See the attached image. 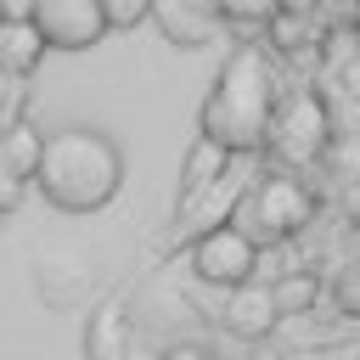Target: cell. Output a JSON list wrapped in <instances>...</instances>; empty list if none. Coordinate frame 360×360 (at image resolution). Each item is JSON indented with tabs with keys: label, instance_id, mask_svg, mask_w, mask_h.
Wrapping results in <instances>:
<instances>
[{
	"label": "cell",
	"instance_id": "cell-1",
	"mask_svg": "<svg viewBox=\"0 0 360 360\" xmlns=\"http://www.w3.org/2000/svg\"><path fill=\"white\" fill-rule=\"evenodd\" d=\"M276 107H281V84H276V68H270V51L259 39H242L225 68L214 73V90L202 101V141L231 152V158H248L259 146H270V129H276Z\"/></svg>",
	"mask_w": 360,
	"mask_h": 360
},
{
	"label": "cell",
	"instance_id": "cell-2",
	"mask_svg": "<svg viewBox=\"0 0 360 360\" xmlns=\"http://www.w3.org/2000/svg\"><path fill=\"white\" fill-rule=\"evenodd\" d=\"M118 186H124V152H118L112 135H101V129H56L45 141L39 191L62 214H96V208L112 202Z\"/></svg>",
	"mask_w": 360,
	"mask_h": 360
},
{
	"label": "cell",
	"instance_id": "cell-3",
	"mask_svg": "<svg viewBox=\"0 0 360 360\" xmlns=\"http://www.w3.org/2000/svg\"><path fill=\"white\" fill-rule=\"evenodd\" d=\"M309 219H315V191H309L298 174L270 169V174L253 180V197H248V219H242V231H248L259 248H287L298 231H309Z\"/></svg>",
	"mask_w": 360,
	"mask_h": 360
},
{
	"label": "cell",
	"instance_id": "cell-4",
	"mask_svg": "<svg viewBox=\"0 0 360 360\" xmlns=\"http://www.w3.org/2000/svg\"><path fill=\"white\" fill-rule=\"evenodd\" d=\"M270 152L281 158L287 174L309 169V163H326V152H332V112H326V101L309 84H298V90L281 96L276 129H270Z\"/></svg>",
	"mask_w": 360,
	"mask_h": 360
},
{
	"label": "cell",
	"instance_id": "cell-5",
	"mask_svg": "<svg viewBox=\"0 0 360 360\" xmlns=\"http://www.w3.org/2000/svg\"><path fill=\"white\" fill-rule=\"evenodd\" d=\"M191 270H197V281L236 292V287L259 281V242L242 225H219V231L191 242Z\"/></svg>",
	"mask_w": 360,
	"mask_h": 360
},
{
	"label": "cell",
	"instance_id": "cell-6",
	"mask_svg": "<svg viewBox=\"0 0 360 360\" xmlns=\"http://www.w3.org/2000/svg\"><path fill=\"white\" fill-rule=\"evenodd\" d=\"M34 22H39L51 51H90V45H101L112 34L107 0H39Z\"/></svg>",
	"mask_w": 360,
	"mask_h": 360
},
{
	"label": "cell",
	"instance_id": "cell-7",
	"mask_svg": "<svg viewBox=\"0 0 360 360\" xmlns=\"http://www.w3.org/2000/svg\"><path fill=\"white\" fill-rule=\"evenodd\" d=\"M248 197H253L248 174H236V169H231L219 186H208L197 202H186L174 225H180V236H191V242H197V236H208V231H219V225H236V208H248Z\"/></svg>",
	"mask_w": 360,
	"mask_h": 360
},
{
	"label": "cell",
	"instance_id": "cell-8",
	"mask_svg": "<svg viewBox=\"0 0 360 360\" xmlns=\"http://www.w3.org/2000/svg\"><path fill=\"white\" fill-rule=\"evenodd\" d=\"M219 321H225V332H231V338H248V343L270 338V332L281 326L276 287H264V281H248V287L225 292V304H219Z\"/></svg>",
	"mask_w": 360,
	"mask_h": 360
},
{
	"label": "cell",
	"instance_id": "cell-9",
	"mask_svg": "<svg viewBox=\"0 0 360 360\" xmlns=\"http://www.w3.org/2000/svg\"><path fill=\"white\" fill-rule=\"evenodd\" d=\"M152 22H158L163 39L180 45V51H202V45H214L219 28H225V22H219V6H197V0H158Z\"/></svg>",
	"mask_w": 360,
	"mask_h": 360
},
{
	"label": "cell",
	"instance_id": "cell-10",
	"mask_svg": "<svg viewBox=\"0 0 360 360\" xmlns=\"http://www.w3.org/2000/svg\"><path fill=\"white\" fill-rule=\"evenodd\" d=\"M264 39H270V51H281V56H304L309 45L321 51V45L332 39V28H326V11H309V6H281Z\"/></svg>",
	"mask_w": 360,
	"mask_h": 360
},
{
	"label": "cell",
	"instance_id": "cell-11",
	"mask_svg": "<svg viewBox=\"0 0 360 360\" xmlns=\"http://www.w3.org/2000/svg\"><path fill=\"white\" fill-rule=\"evenodd\" d=\"M45 51L51 45H45V34H39L34 17H0V73L6 79H28Z\"/></svg>",
	"mask_w": 360,
	"mask_h": 360
},
{
	"label": "cell",
	"instance_id": "cell-12",
	"mask_svg": "<svg viewBox=\"0 0 360 360\" xmlns=\"http://www.w3.org/2000/svg\"><path fill=\"white\" fill-rule=\"evenodd\" d=\"M129 349H135V338H129L124 304L107 298V304L90 315V326H84V354H90V360H124Z\"/></svg>",
	"mask_w": 360,
	"mask_h": 360
},
{
	"label": "cell",
	"instance_id": "cell-13",
	"mask_svg": "<svg viewBox=\"0 0 360 360\" xmlns=\"http://www.w3.org/2000/svg\"><path fill=\"white\" fill-rule=\"evenodd\" d=\"M45 141L34 124H17L0 135V163H6V180H39V163H45Z\"/></svg>",
	"mask_w": 360,
	"mask_h": 360
},
{
	"label": "cell",
	"instance_id": "cell-14",
	"mask_svg": "<svg viewBox=\"0 0 360 360\" xmlns=\"http://www.w3.org/2000/svg\"><path fill=\"white\" fill-rule=\"evenodd\" d=\"M231 174V152H219V146H208L202 135H197V146H191V158H186V169H180V208L186 202H197L208 186H219Z\"/></svg>",
	"mask_w": 360,
	"mask_h": 360
},
{
	"label": "cell",
	"instance_id": "cell-15",
	"mask_svg": "<svg viewBox=\"0 0 360 360\" xmlns=\"http://www.w3.org/2000/svg\"><path fill=\"white\" fill-rule=\"evenodd\" d=\"M315 298H321V276H315V270H292L287 281H276L281 321H298V315H309V309H315Z\"/></svg>",
	"mask_w": 360,
	"mask_h": 360
},
{
	"label": "cell",
	"instance_id": "cell-16",
	"mask_svg": "<svg viewBox=\"0 0 360 360\" xmlns=\"http://www.w3.org/2000/svg\"><path fill=\"white\" fill-rule=\"evenodd\" d=\"M332 304H338V315L360 321V259H349V264L332 276Z\"/></svg>",
	"mask_w": 360,
	"mask_h": 360
},
{
	"label": "cell",
	"instance_id": "cell-17",
	"mask_svg": "<svg viewBox=\"0 0 360 360\" xmlns=\"http://www.w3.org/2000/svg\"><path fill=\"white\" fill-rule=\"evenodd\" d=\"M152 11H158L152 0H107V22L112 28H141Z\"/></svg>",
	"mask_w": 360,
	"mask_h": 360
},
{
	"label": "cell",
	"instance_id": "cell-18",
	"mask_svg": "<svg viewBox=\"0 0 360 360\" xmlns=\"http://www.w3.org/2000/svg\"><path fill=\"white\" fill-rule=\"evenodd\" d=\"M22 124V79H6L0 73V135Z\"/></svg>",
	"mask_w": 360,
	"mask_h": 360
},
{
	"label": "cell",
	"instance_id": "cell-19",
	"mask_svg": "<svg viewBox=\"0 0 360 360\" xmlns=\"http://www.w3.org/2000/svg\"><path fill=\"white\" fill-rule=\"evenodd\" d=\"M338 90H343L349 101H360V51H354V56L338 68Z\"/></svg>",
	"mask_w": 360,
	"mask_h": 360
},
{
	"label": "cell",
	"instance_id": "cell-20",
	"mask_svg": "<svg viewBox=\"0 0 360 360\" xmlns=\"http://www.w3.org/2000/svg\"><path fill=\"white\" fill-rule=\"evenodd\" d=\"M163 360H214V349H202V343H169Z\"/></svg>",
	"mask_w": 360,
	"mask_h": 360
},
{
	"label": "cell",
	"instance_id": "cell-21",
	"mask_svg": "<svg viewBox=\"0 0 360 360\" xmlns=\"http://www.w3.org/2000/svg\"><path fill=\"white\" fill-rule=\"evenodd\" d=\"M22 186H28V180H0V208H6V214L22 202Z\"/></svg>",
	"mask_w": 360,
	"mask_h": 360
},
{
	"label": "cell",
	"instance_id": "cell-22",
	"mask_svg": "<svg viewBox=\"0 0 360 360\" xmlns=\"http://www.w3.org/2000/svg\"><path fill=\"white\" fill-rule=\"evenodd\" d=\"M124 360H163V349H146V343H135V349H129Z\"/></svg>",
	"mask_w": 360,
	"mask_h": 360
},
{
	"label": "cell",
	"instance_id": "cell-23",
	"mask_svg": "<svg viewBox=\"0 0 360 360\" xmlns=\"http://www.w3.org/2000/svg\"><path fill=\"white\" fill-rule=\"evenodd\" d=\"M349 248H354V259H360V219H354V231H349Z\"/></svg>",
	"mask_w": 360,
	"mask_h": 360
}]
</instances>
